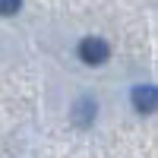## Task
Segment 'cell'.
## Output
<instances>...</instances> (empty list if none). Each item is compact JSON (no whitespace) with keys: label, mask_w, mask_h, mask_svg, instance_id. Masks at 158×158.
<instances>
[{"label":"cell","mask_w":158,"mask_h":158,"mask_svg":"<svg viewBox=\"0 0 158 158\" xmlns=\"http://www.w3.org/2000/svg\"><path fill=\"white\" fill-rule=\"evenodd\" d=\"M76 51H79V60L89 63V67H101V63L111 57V48H108V41H101V38H82Z\"/></svg>","instance_id":"6da1fadb"},{"label":"cell","mask_w":158,"mask_h":158,"mask_svg":"<svg viewBox=\"0 0 158 158\" xmlns=\"http://www.w3.org/2000/svg\"><path fill=\"white\" fill-rule=\"evenodd\" d=\"M130 98H133V108L142 111V114H152L158 108V92H155V85H136L133 92H130Z\"/></svg>","instance_id":"7a4b0ae2"},{"label":"cell","mask_w":158,"mask_h":158,"mask_svg":"<svg viewBox=\"0 0 158 158\" xmlns=\"http://www.w3.org/2000/svg\"><path fill=\"white\" fill-rule=\"evenodd\" d=\"M73 117H76V123H92V120H95V101H92V98H79Z\"/></svg>","instance_id":"3957f363"},{"label":"cell","mask_w":158,"mask_h":158,"mask_svg":"<svg viewBox=\"0 0 158 158\" xmlns=\"http://www.w3.org/2000/svg\"><path fill=\"white\" fill-rule=\"evenodd\" d=\"M22 10V0H0V16H13Z\"/></svg>","instance_id":"277c9868"}]
</instances>
